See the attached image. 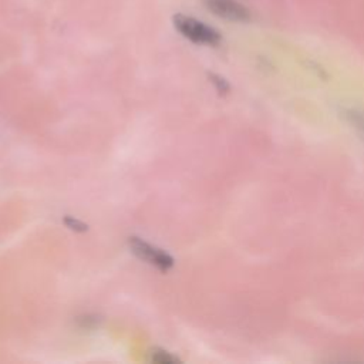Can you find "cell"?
Segmentation results:
<instances>
[{
  "mask_svg": "<svg viewBox=\"0 0 364 364\" xmlns=\"http://www.w3.org/2000/svg\"><path fill=\"white\" fill-rule=\"evenodd\" d=\"M152 361L161 363V364H172V363H176L178 358L171 355L168 351L155 350V351H152Z\"/></svg>",
  "mask_w": 364,
  "mask_h": 364,
  "instance_id": "4",
  "label": "cell"
},
{
  "mask_svg": "<svg viewBox=\"0 0 364 364\" xmlns=\"http://www.w3.org/2000/svg\"><path fill=\"white\" fill-rule=\"evenodd\" d=\"M203 3L220 18L230 21H247L250 18L249 10L237 0H203Z\"/></svg>",
  "mask_w": 364,
  "mask_h": 364,
  "instance_id": "3",
  "label": "cell"
},
{
  "mask_svg": "<svg viewBox=\"0 0 364 364\" xmlns=\"http://www.w3.org/2000/svg\"><path fill=\"white\" fill-rule=\"evenodd\" d=\"M129 247L135 256L146 263L158 267L162 272L169 270L173 266V259L164 250L146 243L139 237H129Z\"/></svg>",
  "mask_w": 364,
  "mask_h": 364,
  "instance_id": "2",
  "label": "cell"
},
{
  "mask_svg": "<svg viewBox=\"0 0 364 364\" xmlns=\"http://www.w3.org/2000/svg\"><path fill=\"white\" fill-rule=\"evenodd\" d=\"M173 24L176 30L192 43L216 46L220 41V34L215 28L191 16L176 14L173 16Z\"/></svg>",
  "mask_w": 364,
  "mask_h": 364,
  "instance_id": "1",
  "label": "cell"
}]
</instances>
